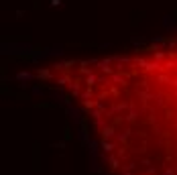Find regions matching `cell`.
<instances>
[{
  "instance_id": "cell-1",
  "label": "cell",
  "mask_w": 177,
  "mask_h": 175,
  "mask_svg": "<svg viewBox=\"0 0 177 175\" xmlns=\"http://www.w3.org/2000/svg\"><path fill=\"white\" fill-rule=\"evenodd\" d=\"M147 17V12L145 10H138V12H132V18H130V25L132 27H136L138 22H143V18Z\"/></svg>"
},
{
  "instance_id": "cell-2",
  "label": "cell",
  "mask_w": 177,
  "mask_h": 175,
  "mask_svg": "<svg viewBox=\"0 0 177 175\" xmlns=\"http://www.w3.org/2000/svg\"><path fill=\"white\" fill-rule=\"evenodd\" d=\"M41 163H39V145H35V157H33V169L39 171Z\"/></svg>"
},
{
  "instance_id": "cell-3",
  "label": "cell",
  "mask_w": 177,
  "mask_h": 175,
  "mask_svg": "<svg viewBox=\"0 0 177 175\" xmlns=\"http://www.w3.org/2000/svg\"><path fill=\"white\" fill-rule=\"evenodd\" d=\"M71 139H74V133H71L69 124H65V128H63V141H71Z\"/></svg>"
},
{
  "instance_id": "cell-4",
  "label": "cell",
  "mask_w": 177,
  "mask_h": 175,
  "mask_svg": "<svg viewBox=\"0 0 177 175\" xmlns=\"http://www.w3.org/2000/svg\"><path fill=\"white\" fill-rule=\"evenodd\" d=\"M112 133H114V126H106V128L102 130V137L108 139V137H112Z\"/></svg>"
},
{
  "instance_id": "cell-5",
  "label": "cell",
  "mask_w": 177,
  "mask_h": 175,
  "mask_svg": "<svg viewBox=\"0 0 177 175\" xmlns=\"http://www.w3.org/2000/svg\"><path fill=\"white\" fill-rule=\"evenodd\" d=\"M39 77H43V80H49V77H51V71H49V69H39Z\"/></svg>"
},
{
  "instance_id": "cell-6",
  "label": "cell",
  "mask_w": 177,
  "mask_h": 175,
  "mask_svg": "<svg viewBox=\"0 0 177 175\" xmlns=\"http://www.w3.org/2000/svg\"><path fill=\"white\" fill-rule=\"evenodd\" d=\"M37 108H55V104H49V102H41V104H37Z\"/></svg>"
},
{
  "instance_id": "cell-7",
  "label": "cell",
  "mask_w": 177,
  "mask_h": 175,
  "mask_svg": "<svg viewBox=\"0 0 177 175\" xmlns=\"http://www.w3.org/2000/svg\"><path fill=\"white\" fill-rule=\"evenodd\" d=\"M104 151H112V143H104Z\"/></svg>"
},
{
  "instance_id": "cell-8",
  "label": "cell",
  "mask_w": 177,
  "mask_h": 175,
  "mask_svg": "<svg viewBox=\"0 0 177 175\" xmlns=\"http://www.w3.org/2000/svg\"><path fill=\"white\" fill-rule=\"evenodd\" d=\"M110 167H112V169H116V167H118V161H116V159H110Z\"/></svg>"
},
{
  "instance_id": "cell-9",
  "label": "cell",
  "mask_w": 177,
  "mask_h": 175,
  "mask_svg": "<svg viewBox=\"0 0 177 175\" xmlns=\"http://www.w3.org/2000/svg\"><path fill=\"white\" fill-rule=\"evenodd\" d=\"M51 4H53V6H59V4H61V0H51Z\"/></svg>"
},
{
  "instance_id": "cell-10",
  "label": "cell",
  "mask_w": 177,
  "mask_h": 175,
  "mask_svg": "<svg viewBox=\"0 0 177 175\" xmlns=\"http://www.w3.org/2000/svg\"><path fill=\"white\" fill-rule=\"evenodd\" d=\"M171 17H173V18H175V21H177V8H173V12H171Z\"/></svg>"
}]
</instances>
